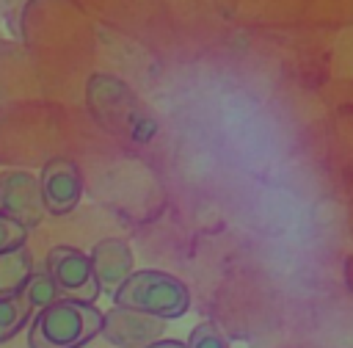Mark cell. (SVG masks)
<instances>
[{"instance_id":"6da1fadb","label":"cell","mask_w":353,"mask_h":348,"mask_svg":"<svg viewBox=\"0 0 353 348\" xmlns=\"http://www.w3.org/2000/svg\"><path fill=\"white\" fill-rule=\"evenodd\" d=\"M105 312L88 301L58 298L39 309L28 329V348H83L102 331Z\"/></svg>"},{"instance_id":"7a4b0ae2","label":"cell","mask_w":353,"mask_h":348,"mask_svg":"<svg viewBox=\"0 0 353 348\" xmlns=\"http://www.w3.org/2000/svg\"><path fill=\"white\" fill-rule=\"evenodd\" d=\"M113 304L132 307L165 320L182 318L190 307L188 284L165 271H132V276L119 287Z\"/></svg>"},{"instance_id":"3957f363","label":"cell","mask_w":353,"mask_h":348,"mask_svg":"<svg viewBox=\"0 0 353 348\" xmlns=\"http://www.w3.org/2000/svg\"><path fill=\"white\" fill-rule=\"evenodd\" d=\"M47 268L61 290L63 298H74V301H88L94 304L102 293L91 254L74 249V246H52L47 251Z\"/></svg>"},{"instance_id":"277c9868","label":"cell","mask_w":353,"mask_h":348,"mask_svg":"<svg viewBox=\"0 0 353 348\" xmlns=\"http://www.w3.org/2000/svg\"><path fill=\"white\" fill-rule=\"evenodd\" d=\"M165 331V318L113 304L102 320V337L116 348H146Z\"/></svg>"},{"instance_id":"5b68a950","label":"cell","mask_w":353,"mask_h":348,"mask_svg":"<svg viewBox=\"0 0 353 348\" xmlns=\"http://www.w3.org/2000/svg\"><path fill=\"white\" fill-rule=\"evenodd\" d=\"M0 210L22 221L25 226H36L47 213L41 182L30 171H17V168L3 171L0 174Z\"/></svg>"},{"instance_id":"8992f818","label":"cell","mask_w":353,"mask_h":348,"mask_svg":"<svg viewBox=\"0 0 353 348\" xmlns=\"http://www.w3.org/2000/svg\"><path fill=\"white\" fill-rule=\"evenodd\" d=\"M39 182H41V193H44V204L50 215H66L77 207L80 193H83V177L74 160L69 157L47 160L39 174Z\"/></svg>"},{"instance_id":"52a82bcc","label":"cell","mask_w":353,"mask_h":348,"mask_svg":"<svg viewBox=\"0 0 353 348\" xmlns=\"http://www.w3.org/2000/svg\"><path fill=\"white\" fill-rule=\"evenodd\" d=\"M91 262H94V271H97V279H99L102 293L110 296V298L132 276V268H135L132 251H130V246L121 238H105V240H99L91 249Z\"/></svg>"},{"instance_id":"ba28073f","label":"cell","mask_w":353,"mask_h":348,"mask_svg":"<svg viewBox=\"0 0 353 348\" xmlns=\"http://www.w3.org/2000/svg\"><path fill=\"white\" fill-rule=\"evenodd\" d=\"M33 315H36V309L30 307V301L22 290L0 293V342L19 334L22 326H28V320H33Z\"/></svg>"},{"instance_id":"9c48e42d","label":"cell","mask_w":353,"mask_h":348,"mask_svg":"<svg viewBox=\"0 0 353 348\" xmlns=\"http://www.w3.org/2000/svg\"><path fill=\"white\" fill-rule=\"evenodd\" d=\"M30 273H33V260L25 246L0 254V293L22 290Z\"/></svg>"},{"instance_id":"30bf717a","label":"cell","mask_w":353,"mask_h":348,"mask_svg":"<svg viewBox=\"0 0 353 348\" xmlns=\"http://www.w3.org/2000/svg\"><path fill=\"white\" fill-rule=\"evenodd\" d=\"M22 293L28 296V301H30V307L36 312L44 309V307H50V304H55L58 298H63L61 290H58V284H55V279H52V273H50V268H47V262L41 268H33V273L25 282Z\"/></svg>"},{"instance_id":"8fae6325","label":"cell","mask_w":353,"mask_h":348,"mask_svg":"<svg viewBox=\"0 0 353 348\" xmlns=\"http://www.w3.org/2000/svg\"><path fill=\"white\" fill-rule=\"evenodd\" d=\"M188 348H232V345H229V337L223 334V329L207 320V323L193 326V331L188 337Z\"/></svg>"},{"instance_id":"7c38bea8","label":"cell","mask_w":353,"mask_h":348,"mask_svg":"<svg viewBox=\"0 0 353 348\" xmlns=\"http://www.w3.org/2000/svg\"><path fill=\"white\" fill-rule=\"evenodd\" d=\"M28 229H30V226H25L22 221H17V218H11L8 213L0 210V254L25 246Z\"/></svg>"},{"instance_id":"4fadbf2b","label":"cell","mask_w":353,"mask_h":348,"mask_svg":"<svg viewBox=\"0 0 353 348\" xmlns=\"http://www.w3.org/2000/svg\"><path fill=\"white\" fill-rule=\"evenodd\" d=\"M146 348H188V342H179V340H157Z\"/></svg>"}]
</instances>
